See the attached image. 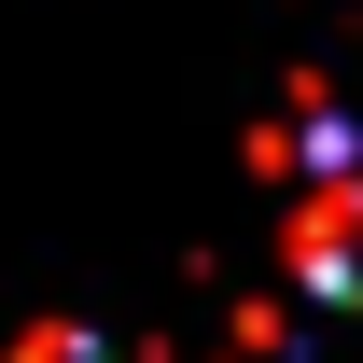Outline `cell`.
Returning a JSON list of instances; mask_svg holds the SVG:
<instances>
[{
  "label": "cell",
  "instance_id": "obj_1",
  "mask_svg": "<svg viewBox=\"0 0 363 363\" xmlns=\"http://www.w3.org/2000/svg\"><path fill=\"white\" fill-rule=\"evenodd\" d=\"M294 279L335 294V308H363V168L308 182V210H294Z\"/></svg>",
  "mask_w": 363,
  "mask_h": 363
}]
</instances>
